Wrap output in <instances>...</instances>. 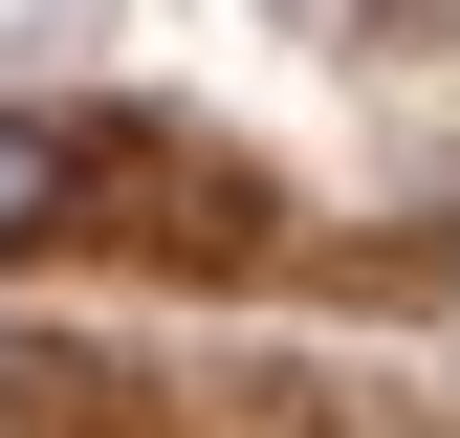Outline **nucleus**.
I'll list each match as a JSON object with an SVG mask.
<instances>
[{
	"instance_id": "1",
	"label": "nucleus",
	"mask_w": 460,
	"mask_h": 438,
	"mask_svg": "<svg viewBox=\"0 0 460 438\" xmlns=\"http://www.w3.org/2000/svg\"><path fill=\"white\" fill-rule=\"evenodd\" d=\"M66 176H88V153L44 132V110H0V241H44V219H66Z\"/></svg>"
}]
</instances>
